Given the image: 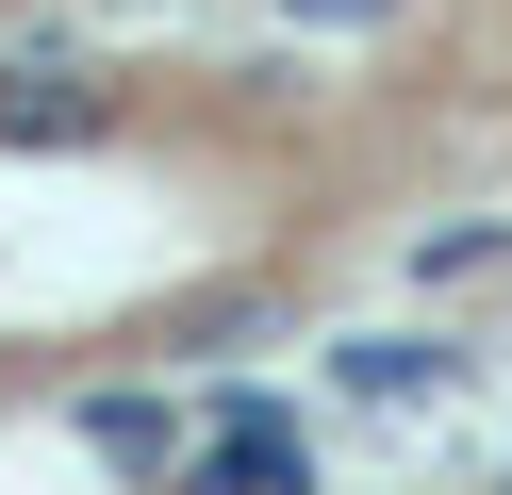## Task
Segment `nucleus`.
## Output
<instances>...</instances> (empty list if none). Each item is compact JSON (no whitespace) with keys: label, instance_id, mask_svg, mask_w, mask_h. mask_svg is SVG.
I'll list each match as a JSON object with an SVG mask.
<instances>
[{"label":"nucleus","instance_id":"obj_1","mask_svg":"<svg viewBox=\"0 0 512 495\" xmlns=\"http://www.w3.org/2000/svg\"><path fill=\"white\" fill-rule=\"evenodd\" d=\"M166 479H182V495H314V413H298V396H265V380H232L199 429H182Z\"/></svg>","mask_w":512,"mask_h":495},{"label":"nucleus","instance_id":"obj_2","mask_svg":"<svg viewBox=\"0 0 512 495\" xmlns=\"http://www.w3.org/2000/svg\"><path fill=\"white\" fill-rule=\"evenodd\" d=\"M331 380L364 396V413H397V396H446V380H463V347H446V330H347Z\"/></svg>","mask_w":512,"mask_h":495},{"label":"nucleus","instance_id":"obj_3","mask_svg":"<svg viewBox=\"0 0 512 495\" xmlns=\"http://www.w3.org/2000/svg\"><path fill=\"white\" fill-rule=\"evenodd\" d=\"M83 446L100 462H182V413L166 396H83Z\"/></svg>","mask_w":512,"mask_h":495},{"label":"nucleus","instance_id":"obj_4","mask_svg":"<svg viewBox=\"0 0 512 495\" xmlns=\"http://www.w3.org/2000/svg\"><path fill=\"white\" fill-rule=\"evenodd\" d=\"M0 132H100V99H83V83H34V66H17V83H0Z\"/></svg>","mask_w":512,"mask_h":495},{"label":"nucleus","instance_id":"obj_5","mask_svg":"<svg viewBox=\"0 0 512 495\" xmlns=\"http://www.w3.org/2000/svg\"><path fill=\"white\" fill-rule=\"evenodd\" d=\"M479 264H512V215H463V231H430V248H413V281H479Z\"/></svg>","mask_w":512,"mask_h":495},{"label":"nucleus","instance_id":"obj_6","mask_svg":"<svg viewBox=\"0 0 512 495\" xmlns=\"http://www.w3.org/2000/svg\"><path fill=\"white\" fill-rule=\"evenodd\" d=\"M281 17H298V33H397L413 0H281Z\"/></svg>","mask_w":512,"mask_h":495}]
</instances>
